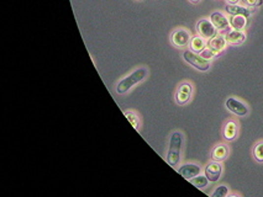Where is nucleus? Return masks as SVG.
Wrapping results in <instances>:
<instances>
[{"mask_svg":"<svg viewBox=\"0 0 263 197\" xmlns=\"http://www.w3.org/2000/svg\"><path fill=\"white\" fill-rule=\"evenodd\" d=\"M183 141H184V137H183L182 132L175 131L171 134L167 158H166L170 167L177 168L178 164L180 163V159H182Z\"/></svg>","mask_w":263,"mask_h":197,"instance_id":"nucleus-1","label":"nucleus"},{"mask_svg":"<svg viewBox=\"0 0 263 197\" xmlns=\"http://www.w3.org/2000/svg\"><path fill=\"white\" fill-rule=\"evenodd\" d=\"M148 75V71L144 67H140V68L135 69L132 73H130L129 75H126L125 78H122L121 80H119V83L117 84V93L122 95V94H126L127 91L131 90L135 85L140 84L141 81H144L145 79Z\"/></svg>","mask_w":263,"mask_h":197,"instance_id":"nucleus-2","label":"nucleus"},{"mask_svg":"<svg viewBox=\"0 0 263 197\" xmlns=\"http://www.w3.org/2000/svg\"><path fill=\"white\" fill-rule=\"evenodd\" d=\"M183 59L200 72H207L210 69V61L204 59L200 54L195 53L190 49H185L183 52Z\"/></svg>","mask_w":263,"mask_h":197,"instance_id":"nucleus-3","label":"nucleus"},{"mask_svg":"<svg viewBox=\"0 0 263 197\" xmlns=\"http://www.w3.org/2000/svg\"><path fill=\"white\" fill-rule=\"evenodd\" d=\"M190 40H192V35H190L189 30L184 27H178L173 30L171 33V43L175 46V48H185L189 46Z\"/></svg>","mask_w":263,"mask_h":197,"instance_id":"nucleus-4","label":"nucleus"},{"mask_svg":"<svg viewBox=\"0 0 263 197\" xmlns=\"http://www.w3.org/2000/svg\"><path fill=\"white\" fill-rule=\"evenodd\" d=\"M195 28H197L198 35L204 37L205 40H210V38L215 37L219 32L210 19H200L197 23V25H195Z\"/></svg>","mask_w":263,"mask_h":197,"instance_id":"nucleus-5","label":"nucleus"},{"mask_svg":"<svg viewBox=\"0 0 263 197\" xmlns=\"http://www.w3.org/2000/svg\"><path fill=\"white\" fill-rule=\"evenodd\" d=\"M193 91H194V88H193L192 83H189V81H184V83H182L179 86H178L177 91H175V102H177L178 105H180V106L188 104V102L192 100Z\"/></svg>","mask_w":263,"mask_h":197,"instance_id":"nucleus-6","label":"nucleus"},{"mask_svg":"<svg viewBox=\"0 0 263 197\" xmlns=\"http://www.w3.org/2000/svg\"><path fill=\"white\" fill-rule=\"evenodd\" d=\"M225 106L231 114L236 115L238 117H245L248 115L247 105L243 104L242 101L237 100L236 98H229L225 102Z\"/></svg>","mask_w":263,"mask_h":197,"instance_id":"nucleus-7","label":"nucleus"},{"mask_svg":"<svg viewBox=\"0 0 263 197\" xmlns=\"http://www.w3.org/2000/svg\"><path fill=\"white\" fill-rule=\"evenodd\" d=\"M204 174L206 175L207 180L210 182H218L220 180L221 174H223V165H221L220 162H211L205 167L204 169Z\"/></svg>","mask_w":263,"mask_h":197,"instance_id":"nucleus-8","label":"nucleus"},{"mask_svg":"<svg viewBox=\"0 0 263 197\" xmlns=\"http://www.w3.org/2000/svg\"><path fill=\"white\" fill-rule=\"evenodd\" d=\"M202 168L198 164H194V163H187V164H183L178 168V174L187 180L198 176L199 174H202Z\"/></svg>","mask_w":263,"mask_h":197,"instance_id":"nucleus-9","label":"nucleus"},{"mask_svg":"<svg viewBox=\"0 0 263 197\" xmlns=\"http://www.w3.org/2000/svg\"><path fill=\"white\" fill-rule=\"evenodd\" d=\"M210 20L214 24V26L216 27V30L219 32L221 31H228L230 30V23H229V18H226L225 14L220 13V11H214V13L210 14Z\"/></svg>","mask_w":263,"mask_h":197,"instance_id":"nucleus-10","label":"nucleus"},{"mask_svg":"<svg viewBox=\"0 0 263 197\" xmlns=\"http://www.w3.org/2000/svg\"><path fill=\"white\" fill-rule=\"evenodd\" d=\"M228 45L229 43L228 41H226L225 35H221V33H218L215 37L207 40V47H209L210 49H213V51L216 52L218 54L223 53Z\"/></svg>","mask_w":263,"mask_h":197,"instance_id":"nucleus-11","label":"nucleus"},{"mask_svg":"<svg viewBox=\"0 0 263 197\" xmlns=\"http://www.w3.org/2000/svg\"><path fill=\"white\" fill-rule=\"evenodd\" d=\"M229 154H230V148H229L228 144L220 143L216 144L215 147L211 150V154H210V159L214 160V162H224V160L228 159Z\"/></svg>","mask_w":263,"mask_h":197,"instance_id":"nucleus-12","label":"nucleus"},{"mask_svg":"<svg viewBox=\"0 0 263 197\" xmlns=\"http://www.w3.org/2000/svg\"><path fill=\"white\" fill-rule=\"evenodd\" d=\"M238 134V123L235 120H229L224 124L223 128V137L226 142L235 141Z\"/></svg>","mask_w":263,"mask_h":197,"instance_id":"nucleus-13","label":"nucleus"},{"mask_svg":"<svg viewBox=\"0 0 263 197\" xmlns=\"http://www.w3.org/2000/svg\"><path fill=\"white\" fill-rule=\"evenodd\" d=\"M225 11L229 14V15H242L245 18H250L253 13H255V9L248 8V6L245 5H230V4H226L225 6Z\"/></svg>","mask_w":263,"mask_h":197,"instance_id":"nucleus-14","label":"nucleus"},{"mask_svg":"<svg viewBox=\"0 0 263 197\" xmlns=\"http://www.w3.org/2000/svg\"><path fill=\"white\" fill-rule=\"evenodd\" d=\"M226 41H228L229 45L231 46H240L242 45L246 41L247 36H246L245 31H238V30H229L228 32L225 33Z\"/></svg>","mask_w":263,"mask_h":197,"instance_id":"nucleus-15","label":"nucleus"},{"mask_svg":"<svg viewBox=\"0 0 263 197\" xmlns=\"http://www.w3.org/2000/svg\"><path fill=\"white\" fill-rule=\"evenodd\" d=\"M188 47H189L190 51L199 54L200 52H203L205 48L207 47V41L205 40L204 37H202V36L197 35V36H194V37H192V40H190L189 46H188Z\"/></svg>","mask_w":263,"mask_h":197,"instance_id":"nucleus-16","label":"nucleus"},{"mask_svg":"<svg viewBox=\"0 0 263 197\" xmlns=\"http://www.w3.org/2000/svg\"><path fill=\"white\" fill-rule=\"evenodd\" d=\"M229 23H230V27L233 30L243 31L247 26V18L242 15H230Z\"/></svg>","mask_w":263,"mask_h":197,"instance_id":"nucleus-17","label":"nucleus"},{"mask_svg":"<svg viewBox=\"0 0 263 197\" xmlns=\"http://www.w3.org/2000/svg\"><path fill=\"white\" fill-rule=\"evenodd\" d=\"M189 181H190V184L194 185L195 187H198V189H200V190L205 189V187L207 186V184L210 182L209 180H207L206 175H205V174L204 175L199 174L198 176H195V177H193V179H190Z\"/></svg>","mask_w":263,"mask_h":197,"instance_id":"nucleus-18","label":"nucleus"},{"mask_svg":"<svg viewBox=\"0 0 263 197\" xmlns=\"http://www.w3.org/2000/svg\"><path fill=\"white\" fill-rule=\"evenodd\" d=\"M252 154L256 162L263 163V141H260L258 143L255 144L252 149Z\"/></svg>","mask_w":263,"mask_h":197,"instance_id":"nucleus-19","label":"nucleus"},{"mask_svg":"<svg viewBox=\"0 0 263 197\" xmlns=\"http://www.w3.org/2000/svg\"><path fill=\"white\" fill-rule=\"evenodd\" d=\"M125 117H126L127 120H129V122L131 123V126L134 127L135 129H139L140 128V119L139 116H137L135 112H131V111H125L124 112Z\"/></svg>","mask_w":263,"mask_h":197,"instance_id":"nucleus-20","label":"nucleus"},{"mask_svg":"<svg viewBox=\"0 0 263 197\" xmlns=\"http://www.w3.org/2000/svg\"><path fill=\"white\" fill-rule=\"evenodd\" d=\"M229 195V187L226 185H220V186L216 187L214 190V192L211 194L213 197H226Z\"/></svg>","mask_w":263,"mask_h":197,"instance_id":"nucleus-21","label":"nucleus"},{"mask_svg":"<svg viewBox=\"0 0 263 197\" xmlns=\"http://www.w3.org/2000/svg\"><path fill=\"white\" fill-rule=\"evenodd\" d=\"M199 54H200V56H202L204 59H207V61H211V59H214V58H216V57L220 56V54H218V53H216V52H214L213 49H210L209 47L205 48L204 51L200 52Z\"/></svg>","mask_w":263,"mask_h":197,"instance_id":"nucleus-22","label":"nucleus"},{"mask_svg":"<svg viewBox=\"0 0 263 197\" xmlns=\"http://www.w3.org/2000/svg\"><path fill=\"white\" fill-rule=\"evenodd\" d=\"M242 3L245 6L256 9L263 5V0H242Z\"/></svg>","mask_w":263,"mask_h":197,"instance_id":"nucleus-23","label":"nucleus"},{"mask_svg":"<svg viewBox=\"0 0 263 197\" xmlns=\"http://www.w3.org/2000/svg\"><path fill=\"white\" fill-rule=\"evenodd\" d=\"M226 4H230V5H236V4H240L242 0H225Z\"/></svg>","mask_w":263,"mask_h":197,"instance_id":"nucleus-24","label":"nucleus"},{"mask_svg":"<svg viewBox=\"0 0 263 197\" xmlns=\"http://www.w3.org/2000/svg\"><path fill=\"white\" fill-rule=\"evenodd\" d=\"M189 1H190V3H192V4H199L200 1H202V0H189Z\"/></svg>","mask_w":263,"mask_h":197,"instance_id":"nucleus-25","label":"nucleus"},{"mask_svg":"<svg viewBox=\"0 0 263 197\" xmlns=\"http://www.w3.org/2000/svg\"><path fill=\"white\" fill-rule=\"evenodd\" d=\"M137 1H139V0H137Z\"/></svg>","mask_w":263,"mask_h":197,"instance_id":"nucleus-26","label":"nucleus"}]
</instances>
